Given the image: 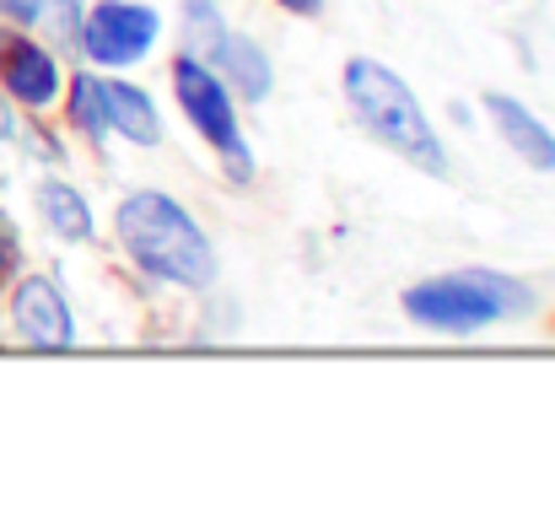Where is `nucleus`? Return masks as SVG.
<instances>
[{"label": "nucleus", "instance_id": "obj_13", "mask_svg": "<svg viewBox=\"0 0 555 528\" xmlns=\"http://www.w3.org/2000/svg\"><path fill=\"white\" fill-rule=\"evenodd\" d=\"M16 265H22V237H16L11 216L0 210V281H11V275H16Z\"/></svg>", "mask_w": 555, "mask_h": 528}, {"label": "nucleus", "instance_id": "obj_12", "mask_svg": "<svg viewBox=\"0 0 555 528\" xmlns=\"http://www.w3.org/2000/svg\"><path fill=\"white\" fill-rule=\"evenodd\" d=\"M70 119H76L87 136H103V130H108V114H103V81L87 76V70L70 81Z\"/></svg>", "mask_w": 555, "mask_h": 528}, {"label": "nucleus", "instance_id": "obj_7", "mask_svg": "<svg viewBox=\"0 0 555 528\" xmlns=\"http://www.w3.org/2000/svg\"><path fill=\"white\" fill-rule=\"evenodd\" d=\"M0 81L27 108H49L60 98V65H54V54L43 43L22 38V33H0Z\"/></svg>", "mask_w": 555, "mask_h": 528}, {"label": "nucleus", "instance_id": "obj_15", "mask_svg": "<svg viewBox=\"0 0 555 528\" xmlns=\"http://www.w3.org/2000/svg\"><path fill=\"white\" fill-rule=\"evenodd\" d=\"M275 5H286V11H297V16H319V11H324V0H275Z\"/></svg>", "mask_w": 555, "mask_h": 528}, {"label": "nucleus", "instance_id": "obj_8", "mask_svg": "<svg viewBox=\"0 0 555 528\" xmlns=\"http://www.w3.org/2000/svg\"><path fill=\"white\" fill-rule=\"evenodd\" d=\"M486 114H491V125L502 130V141L529 163V168H540V173H555V130L545 119H534L518 98H507V92H486Z\"/></svg>", "mask_w": 555, "mask_h": 528}, {"label": "nucleus", "instance_id": "obj_10", "mask_svg": "<svg viewBox=\"0 0 555 528\" xmlns=\"http://www.w3.org/2000/svg\"><path fill=\"white\" fill-rule=\"evenodd\" d=\"M103 114H108V125H114L125 141H135V146H157V141H163V119H157L152 98H146L141 87H130V81H103Z\"/></svg>", "mask_w": 555, "mask_h": 528}, {"label": "nucleus", "instance_id": "obj_2", "mask_svg": "<svg viewBox=\"0 0 555 528\" xmlns=\"http://www.w3.org/2000/svg\"><path fill=\"white\" fill-rule=\"evenodd\" d=\"M529 308H534V292L524 281H513L502 270H480V265L415 281L404 292V313L437 335H475V330H491L502 319H524Z\"/></svg>", "mask_w": 555, "mask_h": 528}, {"label": "nucleus", "instance_id": "obj_4", "mask_svg": "<svg viewBox=\"0 0 555 528\" xmlns=\"http://www.w3.org/2000/svg\"><path fill=\"white\" fill-rule=\"evenodd\" d=\"M173 92H179V103H184L189 125L221 152L232 183H243V178L254 173V157H248V146H243V130H237V108H232V98H227V81H221L205 60L179 54V60H173Z\"/></svg>", "mask_w": 555, "mask_h": 528}, {"label": "nucleus", "instance_id": "obj_9", "mask_svg": "<svg viewBox=\"0 0 555 528\" xmlns=\"http://www.w3.org/2000/svg\"><path fill=\"white\" fill-rule=\"evenodd\" d=\"M205 60H210V65H216V70H221V76L248 98V103L270 98V81H275V76H270V60L259 54V43H248V38H237V33H227V27H221Z\"/></svg>", "mask_w": 555, "mask_h": 528}, {"label": "nucleus", "instance_id": "obj_1", "mask_svg": "<svg viewBox=\"0 0 555 528\" xmlns=\"http://www.w3.org/2000/svg\"><path fill=\"white\" fill-rule=\"evenodd\" d=\"M119 243L146 275H163L173 286H210L216 281V248L194 227L173 194L141 189L119 205Z\"/></svg>", "mask_w": 555, "mask_h": 528}, {"label": "nucleus", "instance_id": "obj_3", "mask_svg": "<svg viewBox=\"0 0 555 528\" xmlns=\"http://www.w3.org/2000/svg\"><path fill=\"white\" fill-rule=\"evenodd\" d=\"M346 98H351L357 119L367 125L388 152H399L404 163H415V168H426V173H448V157H442L437 130L426 125L415 92H410L388 65L351 60V65H346Z\"/></svg>", "mask_w": 555, "mask_h": 528}, {"label": "nucleus", "instance_id": "obj_5", "mask_svg": "<svg viewBox=\"0 0 555 528\" xmlns=\"http://www.w3.org/2000/svg\"><path fill=\"white\" fill-rule=\"evenodd\" d=\"M157 33H163V22H157L152 5H141V0H103L81 22V49L98 65H135L157 43Z\"/></svg>", "mask_w": 555, "mask_h": 528}, {"label": "nucleus", "instance_id": "obj_6", "mask_svg": "<svg viewBox=\"0 0 555 528\" xmlns=\"http://www.w3.org/2000/svg\"><path fill=\"white\" fill-rule=\"evenodd\" d=\"M11 319H16V335L38 351H65L76 340V324H70V302L65 292L49 281V275H27L11 297Z\"/></svg>", "mask_w": 555, "mask_h": 528}, {"label": "nucleus", "instance_id": "obj_14", "mask_svg": "<svg viewBox=\"0 0 555 528\" xmlns=\"http://www.w3.org/2000/svg\"><path fill=\"white\" fill-rule=\"evenodd\" d=\"M0 11H5L11 22H38V11H43V0H0Z\"/></svg>", "mask_w": 555, "mask_h": 528}, {"label": "nucleus", "instance_id": "obj_11", "mask_svg": "<svg viewBox=\"0 0 555 528\" xmlns=\"http://www.w3.org/2000/svg\"><path fill=\"white\" fill-rule=\"evenodd\" d=\"M38 216H43V227H49L54 237H70V243L92 237V210H87V199H81L70 183H60V178H43V183H38Z\"/></svg>", "mask_w": 555, "mask_h": 528}, {"label": "nucleus", "instance_id": "obj_16", "mask_svg": "<svg viewBox=\"0 0 555 528\" xmlns=\"http://www.w3.org/2000/svg\"><path fill=\"white\" fill-rule=\"evenodd\" d=\"M0 141H11V108H5V98H0Z\"/></svg>", "mask_w": 555, "mask_h": 528}]
</instances>
